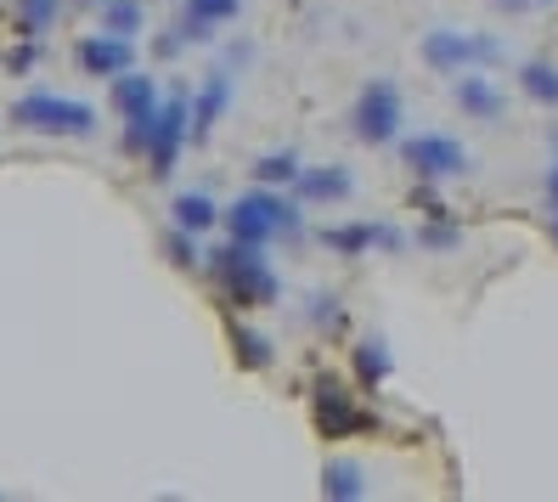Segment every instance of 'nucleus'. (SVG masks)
Returning a JSON list of instances; mask_svg holds the SVG:
<instances>
[{
	"label": "nucleus",
	"mask_w": 558,
	"mask_h": 502,
	"mask_svg": "<svg viewBox=\"0 0 558 502\" xmlns=\"http://www.w3.org/2000/svg\"><path fill=\"white\" fill-rule=\"evenodd\" d=\"M220 220H226V231H232V243H248V249H266V243H277V238H288V243H300V238H305L300 210H293L277 187H254V192H243Z\"/></svg>",
	"instance_id": "nucleus-1"
},
{
	"label": "nucleus",
	"mask_w": 558,
	"mask_h": 502,
	"mask_svg": "<svg viewBox=\"0 0 558 502\" xmlns=\"http://www.w3.org/2000/svg\"><path fill=\"white\" fill-rule=\"evenodd\" d=\"M204 272L220 283L226 306H277V294H282L277 272L266 265V254L248 249V243H220V249H209Z\"/></svg>",
	"instance_id": "nucleus-2"
},
{
	"label": "nucleus",
	"mask_w": 558,
	"mask_h": 502,
	"mask_svg": "<svg viewBox=\"0 0 558 502\" xmlns=\"http://www.w3.org/2000/svg\"><path fill=\"white\" fill-rule=\"evenodd\" d=\"M12 124L40 130V136H96V108L57 91H28L12 103Z\"/></svg>",
	"instance_id": "nucleus-3"
},
{
	"label": "nucleus",
	"mask_w": 558,
	"mask_h": 502,
	"mask_svg": "<svg viewBox=\"0 0 558 502\" xmlns=\"http://www.w3.org/2000/svg\"><path fill=\"white\" fill-rule=\"evenodd\" d=\"M350 130L367 147H389L401 136V85L396 80H367L350 103Z\"/></svg>",
	"instance_id": "nucleus-4"
},
{
	"label": "nucleus",
	"mask_w": 558,
	"mask_h": 502,
	"mask_svg": "<svg viewBox=\"0 0 558 502\" xmlns=\"http://www.w3.org/2000/svg\"><path fill=\"white\" fill-rule=\"evenodd\" d=\"M311 418H316V434H327V441H344V434H373L378 429V413L361 407V401L339 379H316Z\"/></svg>",
	"instance_id": "nucleus-5"
},
{
	"label": "nucleus",
	"mask_w": 558,
	"mask_h": 502,
	"mask_svg": "<svg viewBox=\"0 0 558 502\" xmlns=\"http://www.w3.org/2000/svg\"><path fill=\"white\" fill-rule=\"evenodd\" d=\"M502 57V40L490 35H463V28H435L423 35V62L435 74H469V69H485V62Z\"/></svg>",
	"instance_id": "nucleus-6"
},
{
	"label": "nucleus",
	"mask_w": 558,
	"mask_h": 502,
	"mask_svg": "<svg viewBox=\"0 0 558 502\" xmlns=\"http://www.w3.org/2000/svg\"><path fill=\"white\" fill-rule=\"evenodd\" d=\"M186 136H192V103H186V96H170V103H158L153 136H147V170H153V181H170V176H175Z\"/></svg>",
	"instance_id": "nucleus-7"
},
{
	"label": "nucleus",
	"mask_w": 558,
	"mask_h": 502,
	"mask_svg": "<svg viewBox=\"0 0 558 502\" xmlns=\"http://www.w3.org/2000/svg\"><path fill=\"white\" fill-rule=\"evenodd\" d=\"M401 164L417 176V181H451L469 170V147L457 136H440V130H429V136H407L401 142Z\"/></svg>",
	"instance_id": "nucleus-8"
},
{
	"label": "nucleus",
	"mask_w": 558,
	"mask_h": 502,
	"mask_svg": "<svg viewBox=\"0 0 558 502\" xmlns=\"http://www.w3.org/2000/svg\"><path fill=\"white\" fill-rule=\"evenodd\" d=\"M243 12V0H186V12L175 23V35H163L158 40V57H181L186 46H198V40H215V28L220 23H232Z\"/></svg>",
	"instance_id": "nucleus-9"
},
{
	"label": "nucleus",
	"mask_w": 558,
	"mask_h": 502,
	"mask_svg": "<svg viewBox=\"0 0 558 502\" xmlns=\"http://www.w3.org/2000/svg\"><path fill=\"white\" fill-rule=\"evenodd\" d=\"M407 238L384 220H350V226H322V249L333 254H367V249H401Z\"/></svg>",
	"instance_id": "nucleus-10"
},
{
	"label": "nucleus",
	"mask_w": 558,
	"mask_h": 502,
	"mask_svg": "<svg viewBox=\"0 0 558 502\" xmlns=\"http://www.w3.org/2000/svg\"><path fill=\"white\" fill-rule=\"evenodd\" d=\"M74 57H80V69L90 80H119L124 69H136V51H130L124 35H85L74 46Z\"/></svg>",
	"instance_id": "nucleus-11"
},
{
	"label": "nucleus",
	"mask_w": 558,
	"mask_h": 502,
	"mask_svg": "<svg viewBox=\"0 0 558 502\" xmlns=\"http://www.w3.org/2000/svg\"><path fill=\"white\" fill-rule=\"evenodd\" d=\"M350 192H355V176L344 164H300V176H293V198L300 204H339Z\"/></svg>",
	"instance_id": "nucleus-12"
},
{
	"label": "nucleus",
	"mask_w": 558,
	"mask_h": 502,
	"mask_svg": "<svg viewBox=\"0 0 558 502\" xmlns=\"http://www.w3.org/2000/svg\"><path fill=\"white\" fill-rule=\"evenodd\" d=\"M451 96H457V108H463L469 119H485V124H497V119H502V91L490 85L485 74H463Z\"/></svg>",
	"instance_id": "nucleus-13"
},
{
	"label": "nucleus",
	"mask_w": 558,
	"mask_h": 502,
	"mask_svg": "<svg viewBox=\"0 0 558 502\" xmlns=\"http://www.w3.org/2000/svg\"><path fill=\"white\" fill-rule=\"evenodd\" d=\"M226 96H232V74L226 69H215L209 74V85L192 96V136H209V130L220 124V113H226Z\"/></svg>",
	"instance_id": "nucleus-14"
},
{
	"label": "nucleus",
	"mask_w": 558,
	"mask_h": 502,
	"mask_svg": "<svg viewBox=\"0 0 558 502\" xmlns=\"http://www.w3.org/2000/svg\"><path fill=\"white\" fill-rule=\"evenodd\" d=\"M170 220L175 226H186V231H215V220H220V210H215V198L209 192H181L175 204H170Z\"/></svg>",
	"instance_id": "nucleus-15"
},
{
	"label": "nucleus",
	"mask_w": 558,
	"mask_h": 502,
	"mask_svg": "<svg viewBox=\"0 0 558 502\" xmlns=\"http://www.w3.org/2000/svg\"><path fill=\"white\" fill-rule=\"evenodd\" d=\"M226 333H232V345H238V361H243V367H254V373H266V367L277 361V350H271V339H266V333L243 327L238 316L226 322Z\"/></svg>",
	"instance_id": "nucleus-16"
},
{
	"label": "nucleus",
	"mask_w": 558,
	"mask_h": 502,
	"mask_svg": "<svg viewBox=\"0 0 558 502\" xmlns=\"http://www.w3.org/2000/svg\"><path fill=\"white\" fill-rule=\"evenodd\" d=\"M519 91L531 96V103H542V108H558V69H553V62H524V69H519Z\"/></svg>",
	"instance_id": "nucleus-17"
},
{
	"label": "nucleus",
	"mask_w": 558,
	"mask_h": 502,
	"mask_svg": "<svg viewBox=\"0 0 558 502\" xmlns=\"http://www.w3.org/2000/svg\"><path fill=\"white\" fill-rule=\"evenodd\" d=\"M350 361H355V379L367 384V390L389 379V345H384V339H361Z\"/></svg>",
	"instance_id": "nucleus-18"
},
{
	"label": "nucleus",
	"mask_w": 558,
	"mask_h": 502,
	"mask_svg": "<svg viewBox=\"0 0 558 502\" xmlns=\"http://www.w3.org/2000/svg\"><path fill=\"white\" fill-rule=\"evenodd\" d=\"M293 176H300V158L293 153H266L254 164V181L259 187H293Z\"/></svg>",
	"instance_id": "nucleus-19"
},
{
	"label": "nucleus",
	"mask_w": 558,
	"mask_h": 502,
	"mask_svg": "<svg viewBox=\"0 0 558 502\" xmlns=\"http://www.w3.org/2000/svg\"><path fill=\"white\" fill-rule=\"evenodd\" d=\"M322 497H361V468L355 463H327L322 468Z\"/></svg>",
	"instance_id": "nucleus-20"
},
{
	"label": "nucleus",
	"mask_w": 558,
	"mask_h": 502,
	"mask_svg": "<svg viewBox=\"0 0 558 502\" xmlns=\"http://www.w3.org/2000/svg\"><path fill=\"white\" fill-rule=\"evenodd\" d=\"M192 238H198V231H186V226H175L170 231V238H163V254H170V265H175V272H198V243H192Z\"/></svg>",
	"instance_id": "nucleus-21"
},
{
	"label": "nucleus",
	"mask_w": 558,
	"mask_h": 502,
	"mask_svg": "<svg viewBox=\"0 0 558 502\" xmlns=\"http://www.w3.org/2000/svg\"><path fill=\"white\" fill-rule=\"evenodd\" d=\"M57 7L62 0H17V28L23 35H46V28L57 23Z\"/></svg>",
	"instance_id": "nucleus-22"
},
{
	"label": "nucleus",
	"mask_w": 558,
	"mask_h": 502,
	"mask_svg": "<svg viewBox=\"0 0 558 502\" xmlns=\"http://www.w3.org/2000/svg\"><path fill=\"white\" fill-rule=\"evenodd\" d=\"M305 311H311V322H316L322 333H344V327H350V316H344V306H339L333 294H311Z\"/></svg>",
	"instance_id": "nucleus-23"
},
{
	"label": "nucleus",
	"mask_w": 558,
	"mask_h": 502,
	"mask_svg": "<svg viewBox=\"0 0 558 502\" xmlns=\"http://www.w3.org/2000/svg\"><path fill=\"white\" fill-rule=\"evenodd\" d=\"M417 243H423V249H457V243H463V231L451 226V215H423Z\"/></svg>",
	"instance_id": "nucleus-24"
},
{
	"label": "nucleus",
	"mask_w": 558,
	"mask_h": 502,
	"mask_svg": "<svg viewBox=\"0 0 558 502\" xmlns=\"http://www.w3.org/2000/svg\"><path fill=\"white\" fill-rule=\"evenodd\" d=\"M102 28H108V35H124V40H130V35L142 28V7H136V0H108V23H102Z\"/></svg>",
	"instance_id": "nucleus-25"
},
{
	"label": "nucleus",
	"mask_w": 558,
	"mask_h": 502,
	"mask_svg": "<svg viewBox=\"0 0 558 502\" xmlns=\"http://www.w3.org/2000/svg\"><path fill=\"white\" fill-rule=\"evenodd\" d=\"M40 62V46H35V35H23V46H12V57H7V69L12 74H28Z\"/></svg>",
	"instance_id": "nucleus-26"
},
{
	"label": "nucleus",
	"mask_w": 558,
	"mask_h": 502,
	"mask_svg": "<svg viewBox=\"0 0 558 502\" xmlns=\"http://www.w3.org/2000/svg\"><path fill=\"white\" fill-rule=\"evenodd\" d=\"M547 204H553V215H558V164H553V176H547Z\"/></svg>",
	"instance_id": "nucleus-27"
},
{
	"label": "nucleus",
	"mask_w": 558,
	"mask_h": 502,
	"mask_svg": "<svg viewBox=\"0 0 558 502\" xmlns=\"http://www.w3.org/2000/svg\"><path fill=\"white\" fill-rule=\"evenodd\" d=\"M497 7H547V0H497Z\"/></svg>",
	"instance_id": "nucleus-28"
},
{
	"label": "nucleus",
	"mask_w": 558,
	"mask_h": 502,
	"mask_svg": "<svg viewBox=\"0 0 558 502\" xmlns=\"http://www.w3.org/2000/svg\"><path fill=\"white\" fill-rule=\"evenodd\" d=\"M553 243H558V215H553Z\"/></svg>",
	"instance_id": "nucleus-29"
}]
</instances>
